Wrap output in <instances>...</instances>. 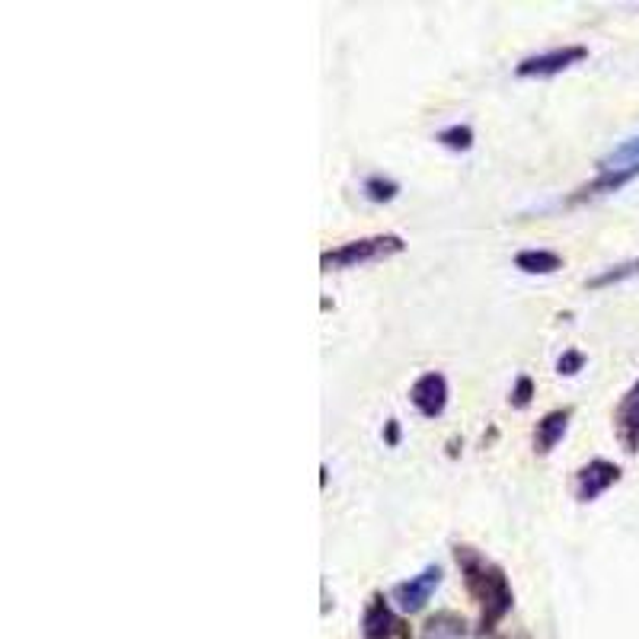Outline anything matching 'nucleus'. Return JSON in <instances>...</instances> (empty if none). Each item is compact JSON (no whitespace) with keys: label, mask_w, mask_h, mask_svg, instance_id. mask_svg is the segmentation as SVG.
I'll return each instance as SVG.
<instances>
[{"label":"nucleus","mask_w":639,"mask_h":639,"mask_svg":"<svg viewBox=\"0 0 639 639\" xmlns=\"http://www.w3.org/2000/svg\"><path fill=\"white\" fill-rule=\"evenodd\" d=\"M454 557H457V566H461L463 579H467L471 595L477 598L479 608H483V630H493L508 610H512V601H514L505 573H502V566H496V563H486L473 547H457Z\"/></svg>","instance_id":"f257e3e1"},{"label":"nucleus","mask_w":639,"mask_h":639,"mask_svg":"<svg viewBox=\"0 0 639 639\" xmlns=\"http://www.w3.org/2000/svg\"><path fill=\"white\" fill-rule=\"evenodd\" d=\"M406 250L403 237L397 234H377V237H361V240L342 243L339 250H326L320 256V265L324 272H332V269H352V265H365V263H377V259L397 256V253Z\"/></svg>","instance_id":"f03ea898"},{"label":"nucleus","mask_w":639,"mask_h":639,"mask_svg":"<svg viewBox=\"0 0 639 639\" xmlns=\"http://www.w3.org/2000/svg\"><path fill=\"white\" fill-rule=\"evenodd\" d=\"M441 566L438 563H432V566H426L419 575H410L406 582H400V585H393V592H390V598L400 604V608L406 610V614H416V610L426 608V601L432 598V592L441 585Z\"/></svg>","instance_id":"7ed1b4c3"},{"label":"nucleus","mask_w":639,"mask_h":639,"mask_svg":"<svg viewBox=\"0 0 639 639\" xmlns=\"http://www.w3.org/2000/svg\"><path fill=\"white\" fill-rule=\"evenodd\" d=\"M582 58H588V48L566 45V48H553V52L544 55H531V58H524L522 65L514 67V73L518 77H553V73L566 71V67H573Z\"/></svg>","instance_id":"20e7f679"},{"label":"nucleus","mask_w":639,"mask_h":639,"mask_svg":"<svg viewBox=\"0 0 639 639\" xmlns=\"http://www.w3.org/2000/svg\"><path fill=\"white\" fill-rule=\"evenodd\" d=\"M620 479V467L610 461H588L585 467H582L579 473H575V499L579 502H595L598 496L604 493V489H610V486Z\"/></svg>","instance_id":"39448f33"},{"label":"nucleus","mask_w":639,"mask_h":639,"mask_svg":"<svg viewBox=\"0 0 639 639\" xmlns=\"http://www.w3.org/2000/svg\"><path fill=\"white\" fill-rule=\"evenodd\" d=\"M410 403L426 416V419H438L445 406H448V381L438 371H428L419 381L412 384L410 390Z\"/></svg>","instance_id":"423d86ee"},{"label":"nucleus","mask_w":639,"mask_h":639,"mask_svg":"<svg viewBox=\"0 0 639 639\" xmlns=\"http://www.w3.org/2000/svg\"><path fill=\"white\" fill-rule=\"evenodd\" d=\"M633 177H639V167H626V169H601V177L592 179V183L579 186L566 199V205H579V202L598 199V195H608V192H617L620 186H626Z\"/></svg>","instance_id":"0eeeda50"},{"label":"nucleus","mask_w":639,"mask_h":639,"mask_svg":"<svg viewBox=\"0 0 639 639\" xmlns=\"http://www.w3.org/2000/svg\"><path fill=\"white\" fill-rule=\"evenodd\" d=\"M614 422H617V435H620V441H624V448L639 451V381L633 384L630 393L620 400Z\"/></svg>","instance_id":"6e6552de"},{"label":"nucleus","mask_w":639,"mask_h":639,"mask_svg":"<svg viewBox=\"0 0 639 639\" xmlns=\"http://www.w3.org/2000/svg\"><path fill=\"white\" fill-rule=\"evenodd\" d=\"M569 416H573V410H550L544 419L537 422V428H534L537 454H550L559 441H563V435H566V428H569Z\"/></svg>","instance_id":"1a4fd4ad"},{"label":"nucleus","mask_w":639,"mask_h":639,"mask_svg":"<svg viewBox=\"0 0 639 639\" xmlns=\"http://www.w3.org/2000/svg\"><path fill=\"white\" fill-rule=\"evenodd\" d=\"M400 617H393L390 604L384 601V595H375L371 604L365 608V620H361V636L365 639H387L390 630L397 626Z\"/></svg>","instance_id":"9d476101"},{"label":"nucleus","mask_w":639,"mask_h":639,"mask_svg":"<svg viewBox=\"0 0 639 639\" xmlns=\"http://www.w3.org/2000/svg\"><path fill=\"white\" fill-rule=\"evenodd\" d=\"M422 639H467V620L454 610H438L422 626Z\"/></svg>","instance_id":"9b49d317"},{"label":"nucleus","mask_w":639,"mask_h":639,"mask_svg":"<svg viewBox=\"0 0 639 639\" xmlns=\"http://www.w3.org/2000/svg\"><path fill=\"white\" fill-rule=\"evenodd\" d=\"M514 265L528 275H553L557 269H563V256L550 250H522L514 256Z\"/></svg>","instance_id":"f8f14e48"},{"label":"nucleus","mask_w":639,"mask_h":639,"mask_svg":"<svg viewBox=\"0 0 639 639\" xmlns=\"http://www.w3.org/2000/svg\"><path fill=\"white\" fill-rule=\"evenodd\" d=\"M626 167H639V138L620 144L617 151H610L601 160V169H626Z\"/></svg>","instance_id":"ddd939ff"},{"label":"nucleus","mask_w":639,"mask_h":639,"mask_svg":"<svg viewBox=\"0 0 639 639\" xmlns=\"http://www.w3.org/2000/svg\"><path fill=\"white\" fill-rule=\"evenodd\" d=\"M365 195L371 202H377V205H384V202H393L400 192V183H393V179H384V177H367L365 179Z\"/></svg>","instance_id":"4468645a"},{"label":"nucleus","mask_w":639,"mask_h":639,"mask_svg":"<svg viewBox=\"0 0 639 639\" xmlns=\"http://www.w3.org/2000/svg\"><path fill=\"white\" fill-rule=\"evenodd\" d=\"M435 141L445 147H451V151H471L473 147V128L471 125H451L445 128V132L435 134Z\"/></svg>","instance_id":"2eb2a0df"},{"label":"nucleus","mask_w":639,"mask_h":639,"mask_svg":"<svg viewBox=\"0 0 639 639\" xmlns=\"http://www.w3.org/2000/svg\"><path fill=\"white\" fill-rule=\"evenodd\" d=\"M639 272V259H633V263H624V265H614V269H608V272L595 275V279L588 281V288H608L614 285V281H624L630 279V275Z\"/></svg>","instance_id":"dca6fc26"},{"label":"nucleus","mask_w":639,"mask_h":639,"mask_svg":"<svg viewBox=\"0 0 639 639\" xmlns=\"http://www.w3.org/2000/svg\"><path fill=\"white\" fill-rule=\"evenodd\" d=\"M534 400V381L531 377H518L512 387V397H508V403L514 406V410H524V406Z\"/></svg>","instance_id":"f3484780"},{"label":"nucleus","mask_w":639,"mask_h":639,"mask_svg":"<svg viewBox=\"0 0 639 639\" xmlns=\"http://www.w3.org/2000/svg\"><path fill=\"white\" fill-rule=\"evenodd\" d=\"M582 365H585V355L575 352V349H569V352H563V358L557 361V371L563 377H573V375H579L582 371Z\"/></svg>","instance_id":"a211bd4d"},{"label":"nucleus","mask_w":639,"mask_h":639,"mask_svg":"<svg viewBox=\"0 0 639 639\" xmlns=\"http://www.w3.org/2000/svg\"><path fill=\"white\" fill-rule=\"evenodd\" d=\"M384 441H387L390 448H397V441H400V426H397V419H390L387 426H384Z\"/></svg>","instance_id":"6ab92c4d"},{"label":"nucleus","mask_w":639,"mask_h":639,"mask_svg":"<svg viewBox=\"0 0 639 639\" xmlns=\"http://www.w3.org/2000/svg\"><path fill=\"white\" fill-rule=\"evenodd\" d=\"M387 639H412V633H410V626L403 624V620H397V626L390 630V636Z\"/></svg>","instance_id":"aec40b11"}]
</instances>
